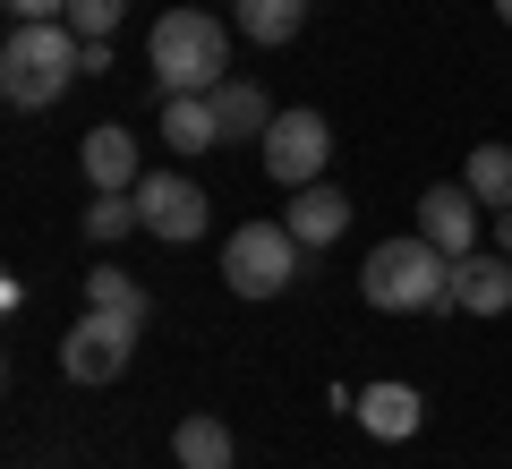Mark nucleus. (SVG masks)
Masks as SVG:
<instances>
[{
	"label": "nucleus",
	"instance_id": "obj_1",
	"mask_svg": "<svg viewBox=\"0 0 512 469\" xmlns=\"http://www.w3.org/2000/svg\"><path fill=\"white\" fill-rule=\"evenodd\" d=\"M77 77H86V35L69 18H35L0 43V94L18 111H52Z\"/></svg>",
	"mask_w": 512,
	"mask_h": 469
},
{
	"label": "nucleus",
	"instance_id": "obj_2",
	"mask_svg": "<svg viewBox=\"0 0 512 469\" xmlns=\"http://www.w3.org/2000/svg\"><path fill=\"white\" fill-rule=\"evenodd\" d=\"M359 290H367V307H384V316H444V307H453V256H444L427 231L384 239V248L359 265Z\"/></svg>",
	"mask_w": 512,
	"mask_h": 469
},
{
	"label": "nucleus",
	"instance_id": "obj_3",
	"mask_svg": "<svg viewBox=\"0 0 512 469\" xmlns=\"http://www.w3.org/2000/svg\"><path fill=\"white\" fill-rule=\"evenodd\" d=\"M146 60L163 77V94H214L231 69V26L205 18V9H163L146 35Z\"/></svg>",
	"mask_w": 512,
	"mask_h": 469
},
{
	"label": "nucleus",
	"instance_id": "obj_4",
	"mask_svg": "<svg viewBox=\"0 0 512 469\" xmlns=\"http://www.w3.org/2000/svg\"><path fill=\"white\" fill-rule=\"evenodd\" d=\"M291 273H299L291 222H239V231L222 239V282H231L239 299H282Z\"/></svg>",
	"mask_w": 512,
	"mask_h": 469
},
{
	"label": "nucleus",
	"instance_id": "obj_5",
	"mask_svg": "<svg viewBox=\"0 0 512 469\" xmlns=\"http://www.w3.org/2000/svg\"><path fill=\"white\" fill-rule=\"evenodd\" d=\"M128 359H137V316H120V307H86L60 333V376L69 384H120Z\"/></svg>",
	"mask_w": 512,
	"mask_h": 469
},
{
	"label": "nucleus",
	"instance_id": "obj_6",
	"mask_svg": "<svg viewBox=\"0 0 512 469\" xmlns=\"http://www.w3.org/2000/svg\"><path fill=\"white\" fill-rule=\"evenodd\" d=\"M325 154H333L325 111H274V128L256 137V163H265V180H282V188L325 180Z\"/></svg>",
	"mask_w": 512,
	"mask_h": 469
},
{
	"label": "nucleus",
	"instance_id": "obj_7",
	"mask_svg": "<svg viewBox=\"0 0 512 469\" xmlns=\"http://www.w3.org/2000/svg\"><path fill=\"white\" fill-rule=\"evenodd\" d=\"M137 222H146L154 239H171V248H188V239H205V222H214V197H205L188 171H146V180H137Z\"/></svg>",
	"mask_w": 512,
	"mask_h": 469
},
{
	"label": "nucleus",
	"instance_id": "obj_8",
	"mask_svg": "<svg viewBox=\"0 0 512 469\" xmlns=\"http://www.w3.org/2000/svg\"><path fill=\"white\" fill-rule=\"evenodd\" d=\"M453 307H461V316H504V307H512V256L504 248L453 256Z\"/></svg>",
	"mask_w": 512,
	"mask_h": 469
},
{
	"label": "nucleus",
	"instance_id": "obj_9",
	"mask_svg": "<svg viewBox=\"0 0 512 469\" xmlns=\"http://www.w3.org/2000/svg\"><path fill=\"white\" fill-rule=\"evenodd\" d=\"M419 231L436 239L444 256H470V248H478V197H470L461 180L427 188V197H419Z\"/></svg>",
	"mask_w": 512,
	"mask_h": 469
},
{
	"label": "nucleus",
	"instance_id": "obj_10",
	"mask_svg": "<svg viewBox=\"0 0 512 469\" xmlns=\"http://www.w3.org/2000/svg\"><path fill=\"white\" fill-rule=\"evenodd\" d=\"M282 222H291L299 248H333V239L350 231V197L333 180H308V188H291V214H282Z\"/></svg>",
	"mask_w": 512,
	"mask_h": 469
},
{
	"label": "nucleus",
	"instance_id": "obj_11",
	"mask_svg": "<svg viewBox=\"0 0 512 469\" xmlns=\"http://www.w3.org/2000/svg\"><path fill=\"white\" fill-rule=\"evenodd\" d=\"M77 163H86V180H94V188H111V197H128V188L146 180V171H137V137H128L120 120L86 128V145H77Z\"/></svg>",
	"mask_w": 512,
	"mask_h": 469
},
{
	"label": "nucleus",
	"instance_id": "obj_12",
	"mask_svg": "<svg viewBox=\"0 0 512 469\" xmlns=\"http://www.w3.org/2000/svg\"><path fill=\"white\" fill-rule=\"evenodd\" d=\"M163 145H171V154H214V145H222L214 94H171V103H163Z\"/></svg>",
	"mask_w": 512,
	"mask_h": 469
},
{
	"label": "nucleus",
	"instance_id": "obj_13",
	"mask_svg": "<svg viewBox=\"0 0 512 469\" xmlns=\"http://www.w3.org/2000/svg\"><path fill=\"white\" fill-rule=\"evenodd\" d=\"M419 418H427V401L410 393V384H367V393H359V427H367V435H384V444L419 435Z\"/></svg>",
	"mask_w": 512,
	"mask_h": 469
},
{
	"label": "nucleus",
	"instance_id": "obj_14",
	"mask_svg": "<svg viewBox=\"0 0 512 469\" xmlns=\"http://www.w3.org/2000/svg\"><path fill=\"white\" fill-rule=\"evenodd\" d=\"M214 111H222V145H231V137H265V128H274V103H265V86H248V77H222Z\"/></svg>",
	"mask_w": 512,
	"mask_h": 469
},
{
	"label": "nucleus",
	"instance_id": "obj_15",
	"mask_svg": "<svg viewBox=\"0 0 512 469\" xmlns=\"http://www.w3.org/2000/svg\"><path fill=\"white\" fill-rule=\"evenodd\" d=\"M231 26L248 43H291L308 26V0H231Z\"/></svg>",
	"mask_w": 512,
	"mask_h": 469
},
{
	"label": "nucleus",
	"instance_id": "obj_16",
	"mask_svg": "<svg viewBox=\"0 0 512 469\" xmlns=\"http://www.w3.org/2000/svg\"><path fill=\"white\" fill-rule=\"evenodd\" d=\"M171 452H180V469H231V461H239V444H231L222 418H180Z\"/></svg>",
	"mask_w": 512,
	"mask_h": 469
},
{
	"label": "nucleus",
	"instance_id": "obj_17",
	"mask_svg": "<svg viewBox=\"0 0 512 469\" xmlns=\"http://www.w3.org/2000/svg\"><path fill=\"white\" fill-rule=\"evenodd\" d=\"M461 188L478 205H512V145H478L470 163H461Z\"/></svg>",
	"mask_w": 512,
	"mask_h": 469
},
{
	"label": "nucleus",
	"instance_id": "obj_18",
	"mask_svg": "<svg viewBox=\"0 0 512 469\" xmlns=\"http://www.w3.org/2000/svg\"><path fill=\"white\" fill-rule=\"evenodd\" d=\"M86 307H120V316H137V325H146V316H154L146 282H128L120 265H94V273H86Z\"/></svg>",
	"mask_w": 512,
	"mask_h": 469
},
{
	"label": "nucleus",
	"instance_id": "obj_19",
	"mask_svg": "<svg viewBox=\"0 0 512 469\" xmlns=\"http://www.w3.org/2000/svg\"><path fill=\"white\" fill-rule=\"evenodd\" d=\"M128 231H146V222H137V188H128V197L94 188V205H86V239H94V248H111V239H128Z\"/></svg>",
	"mask_w": 512,
	"mask_h": 469
},
{
	"label": "nucleus",
	"instance_id": "obj_20",
	"mask_svg": "<svg viewBox=\"0 0 512 469\" xmlns=\"http://www.w3.org/2000/svg\"><path fill=\"white\" fill-rule=\"evenodd\" d=\"M120 18H128V0H69V26L86 43H111V35H120Z\"/></svg>",
	"mask_w": 512,
	"mask_h": 469
},
{
	"label": "nucleus",
	"instance_id": "obj_21",
	"mask_svg": "<svg viewBox=\"0 0 512 469\" xmlns=\"http://www.w3.org/2000/svg\"><path fill=\"white\" fill-rule=\"evenodd\" d=\"M9 18L35 26V18H69V0H9Z\"/></svg>",
	"mask_w": 512,
	"mask_h": 469
},
{
	"label": "nucleus",
	"instance_id": "obj_22",
	"mask_svg": "<svg viewBox=\"0 0 512 469\" xmlns=\"http://www.w3.org/2000/svg\"><path fill=\"white\" fill-rule=\"evenodd\" d=\"M495 248L512 256V205H504V214H495Z\"/></svg>",
	"mask_w": 512,
	"mask_h": 469
},
{
	"label": "nucleus",
	"instance_id": "obj_23",
	"mask_svg": "<svg viewBox=\"0 0 512 469\" xmlns=\"http://www.w3.org/2000/svg\"><path fill=\"white\" fill-rule=\"evenodd\" d=\"M495 18H504V26H512V0H495Z\"/></svg>",
	"mask_w": 512,
	"mask_h": 469
}]
</instances>
